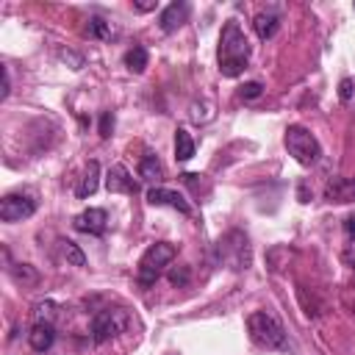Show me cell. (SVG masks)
<instances>
[{
	"instance_id": "6da1fadb",
	"label": "cell",
	"mask_w": 355,
	"mask_h": 355,
	"mask_svg": "<svg viewBox=\"0 0 355 355\" xmlns=\"http://www.w3.org/2000/svg\"><path fill=\"white\" fill-rule=\"evenodd\" d=\"M216 58H219V72L225 78H236V75L244 72V67L250 61V42H247V36H244V31L239 28L236 19L225 22L222 36H219Z\"/></svg>"
},
{
	"instance_id": "7a4b0ae2",
	"label": "cell",
	"mask_w": 355,
	"mask_h": 355,
	"mask_svg": "<svg viewBox=\"0 0 355 355\" xmlns=\"http://www.w3.org/2000/svg\"><path fill=\"white\" fill-rule=\"evenodd\" d=\"M247 330L258 347H266V349H286L288 347L283 324L266 311H252L247 316Z\"/></svg>"
},
{
	"instance_id": "3957f363",
	"label": "cell",
	"mask_w": 355,
	"mask_h": 355,
	"mask_svg": "<svg viewBox=\"0 0 355 355\" xmlns=\"http://www.w3.org/2000/svg\"><path fill=\"white\" fill-rule=\"evenodd\" d=\"M175 255H178V247L169 244V241H155V244H150V247L144 250V255L139 258V269H136L139 283H141V286H153V283L161 277V272L175 261Z\"/></svg>"
},
{
	"instance_id": "277c9868",
	"label": "cell",
	"mask_w": 355,
	"mask_h": 355,
	"mask_svg": "<svg viewBox=\"0 0 355 355\" xmlns=\"http://www.w3.org/2000/svg\"><path fill=\"white\" fill-rule=\"evenodd\" d=\"M286 150L302 166H313L319 161V155H322L319 139L308 128H302V125H288V130H286Z\"/></svg>"
},
{
	"instance_id": "5b68a950",
	"label": "cell",
	"mask_w": 355,
	"mask_h": 355,
	"mask_svg": "<svg viewBox=\"0 0 355 355\" xmlns=\"http://www.w3.org/2000/svg\"><path fill=\"white\" fill-rule=\"evenodd\" d=\"M216 250H219V261L227 263L230 269L239 272V269H247L250 266V241H247V236L241 230H227L219 239Z\"/></svg>"
},
{
	"instance_id": "8992f818",
	"label": "cell",
	"mask_w": 355,
	"mask_h": 355,
	"mask_svg": "<svg viewBox=\"0 0 355 355\" xmlns=\"http://www.w3.org/2000/svg\"><path fill=\"white\" fill-rule=\"evenodd\" d=\"M125 324H128V313L122 308H103V311H97L94 319H92V338H94V344H103V341L119 336L125 330Z\"/></svg>"
},
{
	"instance_id": "52a82bcc",
	"label": "cell",
	"mask_w": 355,
	"mask_h": 355,
	"mask_svg": "<svg viewBox=\"0 0 355 355\" xmlns=\"http://www.w3.org/2000/svg\"><path fill=\"white\" fill-rule=\"evenodd\" d=\"M36 214V200L31 194H6L0 200V219L3 222H22Z\"/></svg>"
},
{
	"instance_id": "ba28073f",
	"label": "cell",
	"mask_w": 355,
	"mask_h": 355,
	"mask_svg": "<svg viewBox=\"0 0 355 355\" xmlns=\"http://www.w3.org/2000/svg\"><path fill=\"white\" fill-rule=\"evenodd\" d=\"M147 202L150 205H169V208L180 211V214H186V216L191 214V202L180 191H172V189H164V186H153L147 191Z\"/></svg>"
},
{
	"instance_id": "9c48e42d",
	"label": "cell",
	"mask_w": 355,
	"mask_h": 355,
	"mask_svg": "<svg viewBox=\"0 0 355 355\" xmlns=\"http://www.w3.org/2000/svg\"><path fill=\"white\" fill-rule=\"evenodd\" d=\"M108 227V214L103 208H86L83 214L75 216V230L89 233V236H103Z\"/></svg>"
},
{
	"instance_id": "30bf717a",
	"label": "cell",
	"mask_w": 355,
	"mask_h": 355,
	"mask_svg": "<svg viewBox=\"0 0 355 355\" xmlns=\"http://www.w3.org/2000/svg\"><path fill=\"white\" fill-rule=\"evenodd\" d=\"M105 189L111 191V194H136V180L130 178V172L122 166V164H116V166H111L108 169V175H105Z\"/></svg>"
},
{
	"instance_id": "8fae6325",
	"label": "cell",
	"mask_w": 355,
	"mask_h": 355,
	"mask_svg": "<svg viewBox=\"0 0 355 355\" xmlns=\"http://www.w3.org/2000/svg\"><path fill=\"white\" fill-rule=\"evenodd\" d=\"M186 19H189V3L178 0V3H169V6L161 11L158 25H161V31H164V33H172V31H178Z\"/></svg>"
},
{
	"instance_id": "7c38bea8",
	"label": "cell",
	"mask_w": 355,
	"mask_h": 355,
	"mask_svg": "<svg viewBox=\"0 0 355 355\" xmlns=\"http://www.w3.org/2000/svg\"><path fill=\"white\" fill-rule=\"evenodd\" d=\"M327 202H352L355 200V178H333L324 186Z\"/></svg>"
},
{
	"instance_id": "4fadbf2b",
	"label": "cell",
	"mask_w": 355,
	"mask_h": 355,
	"mask_svg": "<svg viewBox=\"0 0 355 355\" xmlns=\"http://www.w3.org/2000/svg\"><path fill=\"white\" fill-rule=\"evenodd\" d=\"M28 341H31V347H33L36 352H44V349H50L53 341H55V327H53L50 322H33V327H31V333H28Z\"/></svg>"
},
{
	"instance_id": "5bb4252c",
	"label": "cell",
	"mask_w": 355,
	"mask_h": 355,
	"mask_svg": "<svg viewBox=\"0 0 355 355\" xmlns=\"http://www.w3.org/2000/svg\"><path fill=\"white\" fill-rule=\"evenodd\" d=\"M97 186H100V164H97V161H89L86 169H83L80 183H78V189H75V194H78L80 200H86V197H92V194L97 191Z\"/></svg>"
},
{
	"instance_id": "9a60e30c",
	"label": "cell",
	"mask_w": 355,
	"mask_h": 355,
	"mask_svg": "<svg viewBox=\"0 0 355 355\" xmlns=\"http://www.w3.org/2000/svg\"><path fill=\"white\" fill-rule=\"evenodd\" d=\"M139 178L147 180V183H161V180H164V164L158 161V155L147 153V155L139 161Z\"/></svg>"
},
{
	"instance_id": "2e32d148",
	"label": "cell",
	"mask_w": 355,
	"mask_h": 355,
	"mask_svg": "<svg viewBox=\"0 0 355 355\" xmlns=\"http://www.w3.org/2000/svg\"><path fill=\"white\" fill-rule=\"evenodd\" d=\"M252 28H255L258 39H272V36L277 33V28H280V19H277V14H272V11H261V14H255Z\"/></svg>"
},
{
	"instance_id": "e0dca14e",
	"label": "cell",
	"mask_w": 355,
	"mask_h": 355,
	"mask_svg": "<svg viewBox=\"0 0 355 355\" xmlns=\"http://www.w3.org/2000/svg\"><path fill=\"white\" fill-rule=\"evenodd\" d=\"M147 61H150V53H147L144 44H133V47L125 53V67H128L130 72H136V75H141V72L147 69Z\"/></svg>"
},
{
	"instance_id": "ac0fdd59",
	"label": "cell",
	"mask_w": 355,
	"mask_h": 355,
	"mask_svg": "<svg viewBox=\"0 0 355 355\" xmlns=\"http://www.w3.org/2000/svg\"><path fill=\"white\" fill-rule=\"evenodd\" d=\"M191 155H194V139L183 128H178L175 130V158L178 161H189Z\"/></svg>"
},
{
	"instance_id": "d6986e66",
	"label": "cell",
	"mask_w": 355,
	"mask_h": 355,
	"mask_svg": "<svg viewBox=\"0 0 355 355\" xmlns=\"http://www.w3.org/2000/svg\"><path fill=\"white\" fill-rule=\"evenodd\" d=\"M61 252H64L67 263H72V266H86V255L80 252V247H78L75 241L64 239V241H61Z\"/></svg>"
},
{
	"instance_id": "ffe728a7",
	"label": "cell",
	"mask_w": 355,
	"mask_h": 355,
	"mask_svg": "<svg viewBox=\"0 0 355 355\" xmlns=\"http://www.w3.org/2000/svg\"><path fill=\"white\" fill-rule=\"evenodd\" d=\"M86 33L94 36V39H111V25L103 17H92L89 25H86Z\"/></svg>"
},
{
	"instance_id": "44dd1931",
	"label": "cell",
	"mask_w": 355,
	"mask_h": 355,
	"mask_svg": "<svg viewBox=\"0 0 355 355\" xmlns=\"http://www.w3.org/2000/svg\"><path fill=\"white\" fill-rule=\"evenodd\" d=\"M58 316V305L55 302H50V300H44V302H39L36 308H33V319L36 322H50L53 324V319Z\"/></svg>"
},
{
	"instance_id": "7402d4cb",
	"label": "cell",
	"mask_w": 355,
	"mask_h": 355,
	"mask_svg": "<svg viewBox=\"0 0 355 355\" xmlns=\"http://www.w3.org/2000/svg\"><path fill=\"white\" fill-rule=\"evenodd\" d=\"M261 92H263L261 80H247V83L239 86V97L241 100H255V97H261Z\"/></svg>"
},
{
	"instance_id": "603a6c76",
	"label": "cell",
	"mask_w": 355,
	"mask_h": 355,
	"mask_svg": "<svg viewBox=\"0 0 355 355\" xmlns=\"http://www.w3.org/2000/svg\"><path fill=\"white\" fill-rule=\"evenodd\" d=\"M189 277H191L189 266H175V269H169V283H172V286H186Z\"/></svg>"
},
{
	"instance_id": "cb8c5ba5",
	"label": "cell",
	"mask_w": 355,
	"mask_h": 355,
	"mask_svg": "<svg viewBox=\"0 0 355 355\" xmlns=\"http://www.w3.org/2000/svg\"><path fill=\"white\" fill-rule=\"evenodd\" d=\"M17 266H19V269H14V266H11V275H14L17 280H28V283H36V272H33L28 263H17Z\"/></svg>"
},
{
	"instance_id": "d4e9b609",
	"label": "cell",
	"mask_w": 355,
	"mask_h": 355,
	"mask_svg": "<svg viewBox=\"0 0 355 355\" xmlns=\"http://www.w3.org/2000/svg\"><path fill=\"white\" fill-rule=\"evenodd\" d=\"M352 94H355V83H352L349 78H344V80L338 83V97H341L344 103H349V100H352Z\"/></svg>"
},
{
	"instance_id": "484cf974",
	"label": "cell",
	"mask_w": 355,
	"mask_h": 355,
	"mask_svg": "<svg viewBox=\"0 0 355 355\" xmlns=\"http://www.w3.org/2000/svg\"><path fill=\"white\" fill-rule=\"evenodd\" d=\"M111 128H114V116H111V111H105V114L100 116V136L108 139V136H111Z\"/></svg>"
},
{
	"instance_id": "4316f807",
	"label": "cell",
	"mask_w": 355,
	"mask_h": 355,
	"mask_svg": "<svg viewBox=\"0 0 355 355\" xmlns=\"http://www.w3.org/2000/svg\"><path fill=\"white\" fill-rule=\"evenodd\" d=\"M341 258H344V263H347V266H352V269H355V241H349V244L344 247Z\"/></svg>"
},
{
	"instance_id": "83f0119b",
	"label": "cell",
	"mask_w": 355,
	"mask_h": 355,
	"mask_svg": "<svg viewBox=\"0 0 355 355\" xmlns=\"http://www.w3.org/2000/svg\"><path fill=\"white\" fill-rule=\"evenodd\" d=\"M11 92V78H8V67H3V92H0V100H6Z\"/></svg>"
},
{
	"instance_id": "f1b7e54d",
	"label": "cell",
	"mask_w": 355,
	"mask_h": 355,
	"mask_svg": "<svg viewBox=\"0 0 355 355\" xmlns=\"http://www.w3.org/2000/svg\"><path fill=\"white\" fill-rule=\"evenodd\" d=\"M155 6H158L155 0H136V3H133V8H136V11H153Z\"/></svg>"
},
{
	"instance_id": "f546056e",
	"label": "cell",
	"mask_w": 355,
	"mask_h": 355,
	"mask_svg": "<svg viewBox=\"0 0 355 355\" xmlns=\"http://www.w3.org/2000/svg\"><path fill=\"white\" fill-rule=\"evenodd\" d=\"M344 230H347L349 239H355V214H349V216L344 219Z\"/></svg>"
}]
</instances>
